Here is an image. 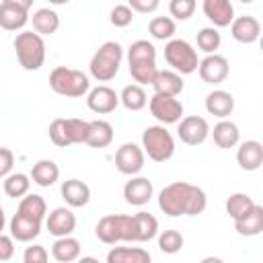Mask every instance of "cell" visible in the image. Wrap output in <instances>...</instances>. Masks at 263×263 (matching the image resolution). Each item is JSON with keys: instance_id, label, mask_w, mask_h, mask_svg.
<instances>
[{"instance_id": "cell-18", "label": "cell", "mask_w": 263, "mask_h": 263, "mask_svg": "<svg viewBox=\"0 0 263 263\" xmlns=\"http://www.w3.org/2000/svg\"><path fill=\"white\" fill-rule=\"evenodd\" d=\"M152 88H154V95L177 99L183 92L185 82H183V76L173 70H158L152 80Z\"/></svg>"}, {"instance_id": "cell-38", "label": "cell", "mask_w": 263, "mask_h": 263, "mask_svg": "<svg viewBox=\"0 0 263 263\" xmlns=\"http://www.w3.org/2000/svg\"><path fill=\"white\" fill-rule=\"evenodd\" d=\"M220 43H222V37H220V33H218V29H214V27H203V29H199V33H197V47H199L205 55L216 53L218 47H220Z\"/></svg>"}, {"instance_id": "cell-30", "label": "cell", "mask_w": 263, "mask_h": 263, "mask_svg": "<svg viewBox=\"0 0 263 263\" xmlns=\"http://www.w3.org/2000/svg\"><path fill=\"white\" fill-rule=\"evenodd\" d=\"M234 230L240 236H257L263 232V205L255 203L253 210L234 222Z\"/></svg>"}, {"instance_id": "cell-17", "label": "cell", "mask_w": 263, "mask_h": 263, "mask_svg": "<svg viewBox=\"0 0 263 263\" xmlns=\"http://www.w3.org/2000/svg\"><path fill=\"white\" fill-rule=\"evenodd\" d=\"M201 10L208 16V21L214 25V29L230 27V23L234 21V6L228 0H203Z\"/></svg>"}, {"instance_id": "cell-16", "label": "cell", "mask_w": 263, "mask_h": 263, "mask_svg": "<svg viewBox=\"0 0 263 263\" xmlns=\"http://www.w3.org/2000/svg\"><path fill=\"white\" fill-rule=\"evenodd\" d=\"M154 195V185L146 177H132L123 185V199L129 205H146Z\"/></svg>"}, {"instance_id": "cell-29", "label": "cell", "mask_w": 263, "mask_h": 263, "mask_svg": "<svg viewBox=\"0 0 263 263\" xmlns=\"http://www.w3.org/2000/svg\"><path fill=\"white\" fill-rule=\"evenodd\" d=\"M51 257L58 263H74L80 257V240L74 236L55 238L51 245Z\"/></svg>"}, {"instance_id": "cell-15", "label": "cell", "mask_w": 263, "mask_h": 263, "mask_svg": "<svg viewBox=\"0 0 263 263\" xmlns=\"http://www.w3.org/2000/svg\"><path fill=\"white\" fill-rule=\"evenodd\" d=\"M45 228L51 236L55 238H64V236H72V232L76 230V216L70 208H53L47 216H45Z\"/></svg>"}, {"instance_id": "cell-40", "label": "cell", "mask_w": 263, "mask_h": 263, "mask_svg": "<svg viewBox=\"0 0 263 263\" xmlns=\"http://www.w3.org/2000/svg\"><path fill=\"white\" fill-rule=\"evenodd\" d=\"M47 134H49V140L60 146V148H66V146H72L70 144V138H68V132H66V119L64 117H58L49 123L47 127Z\"/></svg>"}, {"instance_id": "cell-25", "label": "cell", "mask_w": 263, "mask_h": 263, "mask_svg": "<svg viewBox=\"0 0 263 263\" xmlns=\"http://www.w3.org/2000/svg\"><path fill=\"white\" fill-rule=\"evenodd\" d=\"M107 263H152V255L144 247H113Z\"/></svg>"}, {"instance_id": "cell-46", "label": "cell", "mask_w": 263, "mask_h": 263, "mask_svg": "<svg viewBox=\"0 0 263 263\" xmlns=\"http://www.w3.org/2000/svg\"><path fill=\"white\" fill-rule=\"evenodd\" d=\"M127 6L132 8L134 14H136V12L148 14V12H154V10L160 6V2H158V0H129Z\"/></svg>"}, {"instance_id": "cell-21", "label": "cell", "mask_w": 263, "mask_h": 263, "mask_svg": "<svg viewBox=\"0 0 263 263\" xmlns=\"http://www.w3.org/2000/svg\"><path fill=\"white\" fill-rule=\"evenodd\" d=\"M62 199L68 208H84L90 201V187L80 179H68L60 187Z\"/></svg>"}, {"instance_id": "cell-7", "label": "cell", "mask_w": 263, "mask_h": 263, "mask_svg": "<svg viewBox=\"0 0 263 263\" xmlns=\"http://www.w3.org/2000/svg\"><path fill=\"white\" fill-rule=\"evenodd\" d=\"M142 150H144V154L150 160H154V162H166L175 154V138L160 123L148 125L142 132Z\"/></svg>"}, {"instance_id": "cell-9", "label": "cell", "mask_w": 263, "mask_h": 263, "mask_svg": "<svg viewBox=\"0 0 263 263\" xmlns=\"http://www.w3.org/2000/svg\"><path fill=\"white\" fill-rule=\"evenodd\" d=\"M148 109H150L152 117L164 127L179 123L183 119V103L179 99H173V97L152 95V99L148 101Z\"/></svg>"}, {"instance_id": "cell-12", "label": "cell", "mask_w": 263, "mask_h": 263, "mask_svg": "<svg viewBox=\"0 0 263 263\" xmlns=\"http://www.w3.org/2000/svg\"><path fill=\"white\" fill-rule=\"evenodd\" d=\"M177 136L183 144L187 146H199L208 140L210 136V123L205 117L201 115H187L179 121V127H177Z\"/></svg>"}, {"instance_id": "cell-14", "label": "cell", "mask_w": 263, "mask_h": 263, "mask_svg": "<svg viewBox=\"0 0 263 263\" xmlns=\"http://www.w3.org/2000/svg\"><path fill=\"white\" fill-rule=\"evenodd\" d=\"M117 105H119V95L107 84H99L86 92V107L97 115L113 113Z\"/></svg>"}, {"instance_id": "cell-4", "label": "cell", "mask_w": 263, "mask_h": 263, "mask_svg": "<svg viewBox=\"0 0 263 263\" xmlns=\"http://www.w3.org/2000/svg\"><path fill=\"white\" fill-rule=\"evenodd\" d=\"M49 88L60 97L80 99L90 90V80L82 70L55 66L49 72Z\"/></svg>"}, {"instance_id": "cell-42", "label": "cell", "mask_w": 263, "mask_h": 263, "mask_svg": "<svg viewBox=\"0 0 263 263\" xmlns=\"http://www.w3.org/2000/svg\"><path fill=\"white\" fill-rule=\"evenodd\" d=\"M109 21H111L113 27H119V29H121V27L132 25V21H134V12H132V8H129L127 4H115V6L111 8Z\"/></svg>"}, {"instance_id": "cell-41", "label": "cell", "mask_w": 263, "mask_h": 263, "mask_svg": "<svg viewBox=\"0 0 263 263\" xmlns=\"http://www.w3.org/2000/svg\"><path fill=\"white\" fill-rule=\"evenodd\" d=\"M171 18L175 21H187L195 12V0H171L168 2Z\"/></svg>"}, {"instance_id": "cell-48", "label": "cell", "mask_w": 263, "mask_h": 263, "mask_svg": "<svg viewBox=\"0 0 263 263\" xmlns=\"http://www.w3.org/2000/svg\"><path fill=\"white\" fill-rule=\"evenodd\" d=\"M199 263H224L220 257H214V255H208V257H203Z\"/></svg>"}, {"instance_id": "cell-24", "label": "cell", "mask_w": 263, "mask_h": 263, "mask_svg": "<svg viewBox=\"0 0 263 263\" xmlns=\"http://www.w3.org/2000/svg\"><path fill=\"white\" fill-rule=\"evenodd\" d=\"M41 224L43 222H35V220H29L25 216L14 214L10 224H8L10 226V236L18 242H31L41 234Z\"/></svg>"}, {"instance_id": "cell-19", "label": "cell", "mask_w": 263, "mask_h": 263, "mask_svg": "<svg viewBox=\"0 0 263 263\" xmlns=\"http://www.w3.org/2000/svg\"><path fill=\"white\" fill-rule=\"evenodd\" d=\"M230 35L238 43H255L261 35V23L251 14L234 16V21L230 23Z\"/></svg>"}, {"instance_id": "cell-5", "label": "cell", "mask_w": 263, "mask_h": 263, "mask_svg": "<svg viewBox=\"0 0 263 263\" xmlns=\"http://www.w3.org/2000/svg\"><path fill=\"white\" fill-rule=\"evenodd\" d=\"M95 234L105 245L136 242L134 216H127V214H107V216H103L97 222Z\"/></svg>"}, {"instance_id": "cell-32", "label": "cell", "mask_w": 263, "mask_h": 263, "mask_svg": "<svg viewBox=\"0 0 263 263\" xmlns=\"http://www.w3.org/2000/svg\"><path fill=\"white\" fill-rule=\"evenodd\" d=\"M134 228H136V242H148L158 234V220L148 212L134 214Z\"/></svg>"}, {"instance_id": "cell-35", "label": "cell", "mask_w": 263, "mask_h": 263, "mask_svg": "<svg viewBox=\"0 0 263 263\" xmlns=\"http://www.w3.org/2000/svg\"><path fill=\"white\" fill-rule=\"evenodd\" d=\"M2 187H4V193H6L8 197H12V199L18 197V199H21V197H25V195L29 193V189H31V177L25 175V173H10V175L4 179Z\"/></svg>"}, {"instance_id": "cell-27", "label": "cell", "mask_w": 263, "mask_h": 263, "mask_svg": "<svg viewBox=\"0 0 263 263\" xmlns=\"http://www.w3.org/2000/svg\"><path fill=\"white\" fill-rule=\"evenodd\" d=\"M29 177L39 187H51L60 179V166L49 158H41L31 166V175Z\"/></svg>"}, {"instance_id": "cell-13", "label": "cell", "mask_w": 263, "mask_h": 263, "mask_svg": "<svg viewBox=\"0 0 263 263\" xmlns=\"http://www.w3.org/2000/svg\"><path fill=\"white\" fill-rule=\"evenodd\" d=\"M197 74L205 84H220L228 78L230 74V64L224 55L220 53H210L203 60H199Z\"/></svg>"}, {"instance_id": "cell-2", "label": "cell", "mask_w": 263, "mask_h": 263, "mask_svg": "<svg viewBox=\"0 0 263 263\" xmlns=\"http://www.w3.org/2000/svg\"><path fill=\"white\" fill-rule=\"evenodd\" d=\"M127 64L129 74L136 84H152L158 68H156V47L148 39H138L127 47Z\"/></svg>"}, {"instance_id": "cell-34", "label": "cell", "mask_w": 263, "mask_h": 263, "mask_svg": "<svg viewBox=\"0 0 263 263\" xmlns=\"http://www.w3.org/2000/svg\"><path fill=\"white\" fill-rule=\"evenodd\" d=\"M255 205V199L249 193H230L226 199V214L236 222L242 216H247Z\"/></svg>"}, {"instance_id": "cell-47", "label": "cell", "mask_w": 263, "mask_h": 263, "mask_svg": "<svg viewBox=\"0 0 263 263\" xmlns=\"http://www.w3.org/2000/svg\"><path fill=\"white\" fill-rule=\"evenodd\" d=\"M76 263H101V261L97 257H92V255H86V257H78Z\"/></svg>"}, {"instance_id": "cell-3", "label": "cell", "mask_w": 263, "mask_h": 263, "mask_svg": "<svg viewBox=\"0 0 263 263\" xmlns=\"http://www.w3.org/2000/svg\"><path fill=\"white\" fill-rule=\"evenodd\" d=\"M123 60V47L117 41H105L90 58L88 72L97 82H109L117 76Z\"/></svg>"}, {"instance_id": "cell-11", "label": "cell", "mask_w": 263, "mask_h": 263, "mask_svg": "<svg viewBox=\"0 0 263 263\" xmlns=\"http://www.w3.org/2000/svg\"><path fill=\"white\" fill-rule=\"evenodd\" d=\"M144 162H146V154H144L142 146H138L134 142L121 144L115 152V166L121 175L136 177L144 168Z\"/></svg>"}, {"instance_id": "cell-31", "label": "cell", "mask_w": 263, "mask_h": 263, "mask_svg": "<svg viewBox=\"0 0 263 263\" xmlns=\"http://www.w3.org/2000/svg\"><path fill=\"white\" fill-rule=\"evenodd\" d=\"M31 23H33V31L37 35H53L60 27V16L53 8H37L31 16Z\"/></svg>"}, {"instance_id": "cell-45", "label": "cell", "mask_w": 263, "mask_h": 263, "mask_svg": "<svg viewBox=\"0 0 263 263\" xmlns=\"http://www.w3.org/2000/svg\"><path fill=\"white\" fill-rule=\"evenodd\" d=\"M14 257V238L10 234L0 232V263L10 261Z\"/></svg>"}, {"instance_id": "cell-39", "label": "cell", "mask_w": 263, "mask_h": 263, "mask_svg": "<svg viewBox=\"0 0 263 263\" xmlns=\"http://www.w3.org/2000/svg\"><path fill=\"white\" fill-rule=\"evenodd\" d=\"M66 132H68L70 144H84L86 134H88V121L78 119V117H68L66 119Z\"/></svg>"}, {"instance_id": "cell-6", "label": "cell", "mask_w": 263, "mask_h": 263, "mask_svg": "<svg viewBox=\"0 0 263 263\" xmlns=\"http://www.w3.org/2000/svg\"><path fill=\"white\" fill-rule=\"evenodd\" d=\"M12 45H14V53H16V60H18L23 70L35 72L43 66V62H45V41L35 31L16 33Z\"/></svg>"}, {"instance_id": "cell-36", "label": "cell", "mask_w": 263, "mask_h": 263, "mask_svg": "<svg viewBox=\"0 0 263 263\" xmlns=\"http://www.w3.org/2000/svg\"><path fill=\"white\" fill-rule=\"evenodd\" d=\"M148 33L158 41H171L177 33V25L171 16H154L148 23Z\"/></svg>"}, {"instance_id": "cell-43", "label": "cell", "mask_w": 263, "mask_h": 263, "mask_svg": "<svg viewBox=\"0 0 263 263\" xmlns=\"http://www.w3.org/2000/svg\"><path fill=\"white\" fill-rule=\"evenodd\" d=\"M47 259H49V255H47L45 247H41V245H31L23 253V263H47Z\"/></svg>"}, {"instance_id": "cell-28", "label": "cell", "mask_w": 263, "mask_h": 263, "mask_svg": "<svg viewBox=\"0 0 263 263\" xmlns=\"http://www.w3.org/2000/svg\"><path fill=\"white\" fill-rule=\"evenodd\" d=\"M16 214L18 216H25L29 220H35V222H43L45 216H47V203H45V199L41 195L27 193L25 197H21L18 208H16Z\"/></svg>"}, {"instance_id": "cell-23", "label": "cell", "mask_w": 263, "mask_h": 263, "mask_svg": "<svg viewBox=\"0 0 263 263\" xmlns=\"http://www.w3.org/2000/svg\"><path fill=\"white\" fill-rule=\"evenodd\" d=\"M212 138H214V144L222 150H230L234 146H238L240 142V132H238V125L230 119H220L214 129H210Z\"/></svg>"}, {"instance_id": "cell-33", "label": "cell", "mask_w": 263, "mask_h": 263, "mask_svg": "<svg viewBox=\"0 0 263 263\" xmlns=\"http://www.w3.org/2000/svg\"><path fill=\"white\" fill-rule=\"evenodd\" d=\"M119 103L127 111H142L148 105V97H146V90L140 84H127L119 92Z\"/></svg>"}, {"instance_id": "cell-20", "label": "cell", "mask_w": 263, "mask_h": 263, "mask_svg": "<svg viewBox=\"0 0 263 263\" xmlns=\"http://www.w3.org/2000/svg\"><path fill=\"white\" fill-rule=\"evenodd\" d=\"M236 162L242 171H257L263 164V144L259 140H247L238 144Z\"/></svg>"}, {"instance_id": "cell-44", "label": "cell", "mask_w": 263, "mask_h": 263, "mask_svg": "<svg viewBox=\"0 0 263 263\" xmlns=\"http://www.w3.org/2000/svg\"><path fill=\"white\" fill-rule=\"evenodd\" d=\"M12 164H14V154L10 148L0 146V179H6L12 173Z\"/></svg>"}, {"instance_id": "cell-37", "label": "cell", "mask_w": 263, "mask_h": 263, "mask_svg": "<svg viewBox=\"0 0 263 263\" xmlns=\"http://www.w3.org/2000/svg\"><path fill=\"white\" fill-rule=\"evenodd\" d=\"M183 245H185V238H183V234H181L179 230H175V228L162 230V232L158 234V249H160L162 253H166V255L179 253V251L183 249Z\"/></svg>"}, {"instance_id": "cell-8", "label": "cell", "mask_w": 263, "mask_h": 263, "mask_svg": "<svg viewBox=\"0 0 263 263\" xmlns=\"http://www.w3.org/2000/svg\"><path fill=\"white\" fill-rule=\"evenodd\" d=\"M164 60L171 66L173 72L177 74H193L199 66L197 49L187 41V39H177L173 37L164 45Z\"/></svg>"}, {"instance_id": "cell-1", "label": "cell", "mask_w": 263, "mask_h": 263, "mask_svg": "<svg viewBox=\"0 0 263 263\" xmlns=\"http://www.w3.org/2000/svg\"><path fill=\"white\" fill-rule=\"evenodd\" d=\"M158 208L162 214L171 218L179 216H199L208 208V195L201 187L187 183V181H175L160 189L158 193Z\"/></svg>"}, {"instance_id": "cell-26", "label": "cell", "mask_w": 263, "mask_h": 263, "mask_svg": "<svg viewBox=\"0 0 263 263\" xmlns=\"http://www.w3.org/2000/svg\"><path fill=\"white\" fill-rule=\"evenodd\" d=\"M113 142V125L105 119H92L88 121V134L86 142L90 148H107Z\"/></svg>"}, {"instance_id": "cell-22", "label": "cell", "mask_w": 263, "mask_h": 263, "mask_svg": "<svg viewBox=\"0 0 263 263\" xmlns=\"http://www.w3.org/2000/svg\"><path fill=\"white\" fill-rule=\"evenodd\" d=\"M205 111L210 115H214V117L226 119L234 111V97L228 90L216 88V90H212V92L205 95Z\"/></svg>"}, {"instance_id": "cell-10", "label": "cell", "mask_w": 263, "mask_h": 263, "mask_svg": "<svg viewBox=\"0 0 263 263\" xmlns=\"http://www.w3.org/2000/svg\"><path fill=\"white\" fill-rule=\"evenodd\" d=\"M31 0H4L0 2V27L4 31H21L29 21Z\"/></svg>"}, {"instance_id": "cell-49", "label": "cell", "mask_w": 263, "mask_h": 263, "mask_svg": "<svg viewBox=\"0 0 263 263\" xmlns=\"http://www.w3.org/2000/svg\"><path fill=\"white\" fill-rule=\"evenodd\" d=\"M4 226H6V216H4V208L0 205V232L4 230Z\"/></svg>"}]
</instances>
